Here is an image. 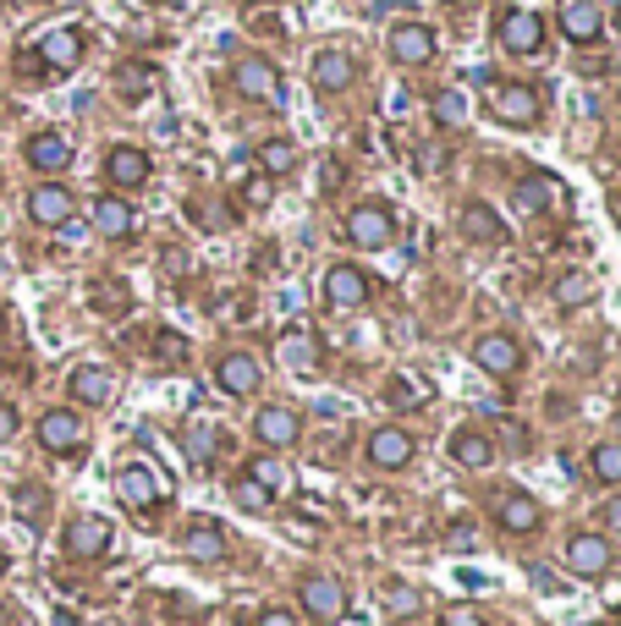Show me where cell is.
<instances>
[{
  "label": "cell",
  "mask_w": 621,
  "mask_h": 626,
  "mask_svg": "<svg viewBox=\"0 0 621 626\" xmlns=\"http://www.w3.org/2000/svg\"><path fill=\"white\" fill-rule=\"evenodd\" d=\"M495 522H500L506 533H534V527H540V506H534V495L506 489V495L495 500Z\"/></svg>",
  "instance_id": "obj_24"
},
{
  "label": "cell",
  "mask_w": 621,
  "mask_h": 626,
  "mask_svg": "<svg viewBox=\"0 0 621 626\" xmlns=\"http://www.w3.org/2000/svg\"><path fill=\"white\" fill-rule=\"evenodd\" d=\"M281 363L297 369V374L319 369V341H314L308 330H287V335H281Z\"/></svg>",
  "instance_id": "obj_32"
},
{
  "label": "cell",
  "mask_w": 621,
  "mask_h": 626,
  "mask_svg": "<svg viewBox=\"0 0 621 626\" xmlns=\"http://www.w3.org/2000/svg\"><path fill=\"white\" fill-rule=\"evenodd\" d=\"M385 50H391L396 66H429L434 61V34L423 23H396L391 39H385Z\"/></svg>",
  "instance_id": "obj_13"
},
{
  "label": "cell",
  "mask_w": 621,
  "mask_h": 626,
  "mask_svg": "<svg viewBox=\"0 0 621 626\" xmlns=\"http://www.w3.org/2000/svg\"><path fill=\"white\" fill-rule=\"evenodd\" d=\"M72 396L83 407H105L116 396V374L105 363H83V369H72Z\"/></svg>",
  "instance_id": "obj_21"
},
{
  "label": "cell",
  "mask_w": 621,
  "mask_h": 626,
  "mask_svg": "<svg viewBox=\"0 0 621 626\" xmlns=\"http://www.w3.org/2000/svg\"><path fill=\"white\" fill-rule=\"evenodd\" d=\"M182 439H188V457H193L199 468H215V457L226 451V434H220L215 423H204V418H199V423H188V434H182Z\"/></svg>",
  "instance_id": "obj_30"
},
{
  "label": "cell",
  "mask_w": 621,
  "mask_h": 626,
  "mask_svg": "<svg viewBox=\"0 0 621 626\" xmlns=\"http://www.w3.org/2000/svg\"><path fill=\"white\" fill-rule=\"evenodd\" d=\"M440 626H484V615L473 604H452L446 615H440Z\"/></svg>",
  "instance_id": "obj_44"
},
{
  "label": "cell",
  "mask_w": 621,
  "mask_h": 626,
  "mask_svg": "<svg viewBox=\"0 0 621 626\" xmlns=\"http://www.w3.org/2000/svg\"><path fill=\"white\" fill-rule=\"evenodd\" d=\"M495 116L506 122V127H534L540 122V94L528 82H506L500 94H495Z\"/></svg>",
  "instance_id": "obj_17"
},
{
  "label": "cell",
  "mask_w": 621,
  "mask_h": 626,
  "mask_svg": "<svg viewBox=\"0 0 621 626\" xmlns=\"http://www.w3.org/2000/svg\"><path fill=\"white\" fill-rule=\"evenodd\" d=\"M605 522H610V527H616V533H621V495H616V500H610V506H605Z\"/></svg>",
  "instance_id": "obj_51"
},
{
  "label": "cell",
  "mask_w": 621,
  "mask_h": 626,
  "mask_svg": "<svg viewBox=\"0 0 621 626\" xmlns=\"http://www.w3.org/2000/svg\"><path fill=\"white\" fill-rule=\"evenodd\" d=\"M66 159H72V143L61 132H34L28 138V165L34 170H66Z\"/></svg>",
  "instance_id": "obj_29"
},
{
  "label": "cell",
  "mask_w": 621,
  "mask_h": 626,
  "mask_svg": "<svg viewBox=\"0 0 621 626\" xmlns=\"http://www.w3.org/2000/svg\"><path fill=\"white\" fill-rule=\"evenodd\" d=\"M588 292H594V286H588V276H561V281H556V303H561V308L588 303Z\"/></svg>",
  "instance_id": "obj_39"
},
{
  "label": "cell",
  "mask_w": 621,
  "mask_h": 626,
  "mask_svg": "<svg viewBox=\"0 0 621 626\" xmlns=\"http://www.w3.org/2000/svg\"><path fill=\"white\" fill-rule=\"evenodd\" d=\"M380 599H385V610H391V615H402V621H413V615L423 610V593H418L413 583H396V577L380 588Z\"/></svg>",
  "instance_id": "obj_34"
},
{
  "label": "cell",
  "mask_w": 621,
  "mask_h": 626,
  "mask_svg": "<svg viewBox=\"0 0 621 626\" xmlns=\"http://www.w3.org/2000/svg\"><path fill=\"white\" fill-rule=\"evenodd\" d=\"M462 237H468V242H484V247H500V242H506V220H500L490 204H468V209H462Z\"/></svg>",
  "instance_id": "obj_26"
},
{
  "label": "cell",
  "mask_w": 621,
  "mask_h": 626,
  "mask_svg": "<svg viewBox=\"0 0 621 626\" xmlns=\"http://www.w3.org/2000/svg\"><path fill=\"white\" fill-rule=\"evenodd\" d=\"M111 550V522L105 516H72L66 522V555L72 561H100Z\"/></svg>",
  "instance_id": "obj_8"
},
{
  "label": "cell",
  "mask_w": 621,
  "mask_h": 626,
  "mask_svg": "<svg viewBox=\"0 0 621 626\" xmlns=\"http://www.w3.org/2000/svg\"><path fill=\"white\" fill-rule=\"evenodd\" d=\"M599 28H605V17H599L594 0H561V34H567L572 44H594Z\"/></svg>",
  "instance_id": "obj_22"
},
{
  "label": "cell",
  "mask_w": 621,
  "mask_h": 626,
  "mask_svg": "<svg viewBox=\"0 0 621 626\" xmlns=\"http://www.w3.org/2000/svg\"><path fill=\"white\" fill-rule=\"evenodd\" d=\"M391 231H396V215L385 204H358V209L346 215V237L358 242V247H385Z\"/></svg>",
  "instance_id": "obj_12"
},
{
  "label": "cell",
  "mask_w": 621,
  "mask_h": 626,
  "mask_svg": "<svg viewBox=\"0 0 621 626\" xmlns=\"http://www.w3.org/2000/svg\"><path fill=\"white\" fill-rule=\"evenodd\" d=\"M231 82H237V94H248V100H281V72L264 55H242L231 66Z\"/></svg>",
  "instance_id": "obj_9"
},
{
  "label": "cell",
  "mask_w": 621,
  "mask_h": 626,
  "mask_svg": "<svg viewBox=\"0 0 621 626\" xmlns=\"http://www.w3.org/2000/svg\"><path fill=\"white\" fill-rule=\"evenodd\" d=\"M0 626H12V610H7V604H0Z\"/></svg>",
  "instance_id": "obj_53"
},
{
  "label": "cell",
  "mask_w": 621,
  "mask_h": 626,
  "mask_svg": "<svg viewBox=\"0 0 621 626\" xmlns=\"http://www.w3.org/2000/svg\"><path fill=\"white\" fill-rule=\"evenodd\" d=\"M462 116H468L462 94H434V122H440V127H457Z\"/></svg>",
  "instance_id": "obj_41"
},
{
  "label": "cell",
  "mask_w": 621,
  "mask_h": 626,
  "mask_svg": "<svg viewBox=\"0 0 621 626\" xmlns=\"http://www.w3.org/2000/svg\"><path fill=\"white\" fill-rule=\"evenodd\" d=\"M160 363H188V341L165 330V335H160Z\"/></svg>",
  "instance_id": "obj_43"
},
{
  "label": "cell",
  "mask_w": 621,
  "mask_h": 626,
  "mask_svg": "<svg viewBox=\"0 0 621 626\" xmlns=\"http://www.w3.org/2000/svg\"><path fill=\"white\" fill-rule=\"evenodd\" d=\"M248 478H253V484H264L270 495H281V489H287V468H281V462H270V457H253V462H248Z\"/></svg>",
  "instance_id": "obj_38"
},
{
  "label": "cell",
  "mask_w": 621,
  "mask_h": 626,
  "mask_svg": "<svg viewBox=\"0 0 621 626\" xmlns=\"http://www.w3.org/2000/svg\"><path fill=\"white\" fill-rule=\"evenodd\" d=\"M94 231L111 237V242H127V237L138 231L132 204H122V199H94Z\"/></svg>",
  "instance_id": "obj_25"
},
{
  "label": "cell",
  "mask_w": 621,
  "mask_h": 626,
  "mask_svg": "<svg viewBox=\"0 0 621 626\" xmlns=\"http://www.w3.org/2000/svg\"><path fill=\"white\" fill-rule=\"evenodd\" d=\"M182 555L188 561H226V527L220 522H210V516H193L188 522V533H182Z\"/></svg>",
  "instance_id": "obj_15"
},
{
  "label": "cell",
  "mask_w": 621,
  "mask_h": 626,
  "mask_svg": "<svg viewBox=\"0 0 621 626\" xmlns=\"http://www.w3.org/2000/svg\"><path fill=\"white\" fill-rule=\"evenodd\" d=\"M149 88H154V66H122V94L127 100L149 94Z\"/></svg>",
  "instance_id": "obj_40"
},
{
  "label": "cell",
  "mask_w": 621,
  "mask_h": 626,
  "mask_svg": "<svg viewBox=\"0 0 621 626\" xmlns=\"http://www.w3.org/2000/svg\"><path fill=\"white\" fill-rule=\"evenodd\" d=\"M452 462H462V468H490V462H495V439H490L484 429H457V434H452Z\"/></svg>",
  "instance_id": "obj_27"
},
{
  "label": "cell",
  "mask_w": 621,
  "mask_h": 626,
  "mask_svg": "<svg viewBox=\"0 0 621 626\" xmlns=\"http://www.w3.org/2000/svg\"><path fill=\"white\" fill-rule=\"evenodd\" d=\"M616 434H621V418H616Z\"/></svg>",
  "instance_id": "obj_56"
},
{
  "label": "cell",
  "mask_w": 621,
  "mask_h": 626,
  "mask_svg": "<svg viewBox=\"0 0 621 626\" xmlns=\"http://www.w3.org/2000/svg\"><path fill=\"white\" fill-rule=\"evenodd\" d=\"M446 545H452V550H473V527H452Z\"/></svg>",
  "instance_id": "obj_48"
},
{
  "label": "cell",
  "mask_w": 621,
  "mask_h": 626,
  "mask_svg": "<svg viewBox=\"0 0 621 626\" xmlns=\"http://www.w3.org/2000/svg\"><path fill=\"white\" fill-rule=\"evenodd\" d=\"M34 55H39L45 72H72V66L83 61V34H77V28H45V34L34 39Z\"/></svg>",
  "instance_id": "obj_10"
},
{
  "label": "cell",
  "mask_w": 621,
  "mask_h": 626,
  "mask_svg": "<svg viewBox=\"0 0 621 626\" xmlns=\"http://www.w3.org/2000/svg\"><path fill=\"white\" fill-rule=\"evenodd\" d=\"M616 220H621V199H616Z\"/></svg>",
  "instance_id": "obj_55"
},
{
  "label": "cell",
  "mask_w": 621,
  "mask_h": 626,
  "mask_svg": "<svg viewBox=\"0 0 621 626\" xmlns=\"http://www.w3.org/2000/svg\"><path fill=\"white\" fill-rule=\"evenodd\" d=\"M413 451H418L413 434H407V429H396V423H385V429H375V434H369V462H375L380 473H402V468L413 462Z\"/></svg>",
  "instance_id": "obj_11"
},
{
  "label": "cell",
  "mask_w": 621,
  "mask_h": 626,
  "mask_svg": "<svg viewBox=\"0 0 621 626\" xmlns=\"http://www.w3.org/2000/svg\"><path fill=\"white\" fill-rule=\"evenodd\" d=\"M308 77H314V88H325V94H341V88L358 82V61H352L346 50H319Z\"/></svg>",
  "instance_id": "obj_18"
},
{
  "label": "cell",
  "mask_w": 621,
  "mask_h": 626,
  "mask_svg": "<svg viewBox=\"0 0 621 626\" xmlns=\"http://www.w3.org/2000/svg\"><path fill=\"white\" fill-rule=\"evenodd\" d=\"M517 209H528V215H561L567 209V188L556 182L550 170H534V176H522V182H517Z\"/></svg>",
  "instance_id": "obj_6"
},
{
  "label": "cell",
  "mask_w": 621,
  "mask_h": 626,
  "mask_svg": "<svg viewBox=\"0 0 621 626\" xmlns=\"http://www.w3.org/2000/svg\"><path fill=\"white\" fill-rule=\"evenodd\" d=\"M12 434H17V407L0 401V439H12Z\"/></svg>",
  "instance_id": "obj_47"
},
{
  "label": "cell",
  "mask_w": 621,
  "mask_h": 626,
  "mask_svg": "<svg viewBox=\"0 0 621 626\" xmlns=\"http://www.w3.org/2000/svg\"><path fill=\"white\" fill-rule=\"evenodd\" d=\"M88 308H94V314H105V319H122V314L132 308V292H127V281H116V276H100L94 286H88Z\"/></svg>",
  "instance_id": "obj_28"
},
{
  "label": "cell",
  "mask_w": 621,
  "mask_h": 626,
  "mask_svg": "<svg viewBox=\"0 0 621 626\" xmlns=\"http://www.w3.org/2000/svg\"><path fill=\"white\" fill-rule=\"evenodd\" d=\"M297 593H303V610L314 615V626H335V621L346 615V593H341V583L325 577V572H308Z\"/></svg>",
  "instance_id": "obj_3"
},
{
  "label": "cell",
  "mask_w": 621,
  "mask_h": 626,
  "mask_svg": "<svg viewBox=\"0 0 621 626\" xmlns=\"http://www.w3.org/2000/svg\"><path fill=\"white\" fill-rule=\"evenodd\" d=\"M116 495H122L127 511H154V506L165 500V484H160V473H154L149 462H127V468L116 473Z\"/></svg>",
  "instance_id": "obj_2"
},
{
  "label": "cell",
  "mask_w": 621,
  "mask_h": 626,
  "mask_svg": "<svg viewBox=\"0 0 621 626\" xmlns=\"http://www.w3.org/2000/svg\"><path fill=\"white\" fill-rule=\"evenodd\" d=\"M500 434H506V439H511V445H517V451H522V445H528V429H522V423H506V429H500Z\"/></svg>",
  "instance_id": "obj_50"
},
{
  "label": "cell",
  "mask_w": 621,
  "mask_h": 626,
  "mask_svg": "<svg viewBox=\"0 0 621 626\" xmlns=\"http://www.w3.org/2000/svg\"><path fill=\"white\" fill-rule=\"evenodd\" d=\"M12 500H17V516H23L28 527H39V522L50 516V489H45V484H17Z\"/></svg>",
  "instance_id": "obj_33"
},
{
  "label": "cell",
  "mask_w": 621,
  "mask_h": 626,
  "mask_svg": "<svg viewBox=\"0 0 621 626\" xmlns=\"http://www.w3.org/2000/svg\"><path fill=\"white\" fill-rule=\"evenodd\" d=\"M325 297H330L335 308H364V303H369V276L358 270V264H330Z\"/></svg>",
  "instance_id": "obj_14"
},
{
  "label": "cell",
  "mask_w": 621,
  "mask_h": 626,
  "mask_svg": "<svg viewBox=\"0 0 621 626\" xmlns=\"http://www.w3.org/2000/svg\"><path fill=\"white\" fill-rule=\"evenodd\" d=\"M105 176H111L116 188H143V182H149V154L122 143V149L105 154Z\"/></svg>",
  "instance_id": "obj_23"
},
{
  "label": "cell",
  "mask_w": 621,
  "mask_h": 626,
  "mask_svg": "<svg viewBox=\"0 0 621 626\" xmlns=\"http://www.w3.org/2000/svg\"><path fill=\"white\" fill-rule=\"evenodd\" d=\"M253 434H258L264 451H292V445L303 439V418H297L292 407H264V412L253 418Z\"/></svg>",
  "instance_id": "obj_7"
},
{
  "label": "cell",
  "mask_w": 621,
  "mask_h": 626,
  "mask_svg": "<svg viewBox=\"0 0 621 626\" xmlns=\"http://www.w3.org/2000/svg\"><path fill=\"white\" fill-rule=\"evenodd\" d=\"M253 626H297V615H292V610H264Z\"/></svg>",
  "instance_id": "obj_46"
},
{
  "label": "cell",
  "mask_w": 621,
  "mask_h": 626,
  "mask_svg": "<svg viewBox=\"0 0 621 626\" xmlns=\"http://www.w3.org/2000/svg\"><path fill=\"white\" fill-rule=\"evenodd\" d=\"M588 473H594L599 484H621V439H605V445H594V457H588Z\"/></svg>",
  "instance_id": "obj_35"
},
{
  "label": "cell",
  "mask_w": 621,
  "mask_h": 626,
  "mask_svg": "<svg viewBox=\"0 0 621 626\" xmlns=\"http://www.w3.org/2000/svg\"><path fill=\"white\" fill-rule=\"evenodd\" d=\"M72 209H77V204H72V193H66L61 182H39V188L28 193V215H34L39 226H66Z\"/></svg>",
  "instance_id": "obj_20"
},
{
  "label": "cell",
  "mask_w": 621,
  "mask_h": 626,
  "mask_svg": "<svg viewBox=\"0 0 621 626\" xmlns=\"http://www.w3.org/2000/svg\"><path fill=\"white\" fill-rule=\"evenodd\" d=\"M231 500H237L242 511H270V506H276V495H270V489H264V484H253L248 473H242V478L231 484Z\"/></svg>",
  "instance_id": "obj_37"
},
{
  "label": "cell",
  "mask_w": 621,
  "mask_h": 626,
  "mask_svg": "<svg viewBox=\"0 0 621 626\" xmlns=\"http://www.w3.org/2000/svg\"><path fill=\"white\" fill-rule=\"evenodd\" d=\"M0 7H28V0H0Z\"/></svg>",
  "instance_id": "obj_54"
},
{
  "label": "cell",
  "mask_w": 621,
  "mask_h": 626,
  "mask_svg": "<svg viewBox=\"0 0 621 626\" xmlns=\"http://www.w3.org/2000/svg\"><path fill=\"white\" fill-rule=\"evenodd\" d=\"M473 363H479L484 374H495V380H511V374L522 369V346H517V335L490 330V335L473 341Z\"/></svg>",
  "instance_id": "obj_4"
},
{
  "label": "cell",
  "mask_w": 621,
  "mask_h": 626,
  "mask_svg": "<svg viewBox=\"0 0 621 626\" xmlns=\"http://www.w3.org/2000/svg\"><path fill=\"white\" fill-rule=\"evenodd\" d=\"M215 385L226 396H253L258 391V363H253L248 352H226L220 363H215Z\"/></svg>",
  "instance_id": "obj_19"
},
{
  "label": "cell",
  "mask_w": 621,
  "mask_h": 626,
  "mask_svg": "<svg viewBox=\"0 0 621 626\" xmlns=\"http://www.w3.org/2000/svg\"><path fill=\"white\" fill-rule=\"evenodd\" d=\"M495 39L511 55H540L545 50V17L540 12H522V7H506L500 23H495Z\"/></svg>",
  "instance_id": "obj_1"
},
{
  "label": "cell",
  "mask_w": 621,
  "mask_h": 626,
  "mask_svg": "<svg viewBox=\"0 0 621 626\" xmlns=\"http://www.w3.org/2000/svg\"><path fill=\"white\" fill-rule=\"evenodd\" d=\"M39 445H45L50 457L83 451V418H77L72 407H50V412L39 418Z\"/></svg>",
  "instance_id": "obj_5"
},
{
  "label": "cell",
  "mask_w": 621,
  "mask_h": 626,
  "mask_svg": "<svg viewBox=\"0 0 621 626\" xmlns=\"http://www.w3.org/2000/svg\"><path fill=\"white\" fill-rule=\"evenodd\" d=\"M396 7H407V0H375V12H396Z\"/></svg>",
  "instance_id": "obj_52"
},
{
  "label": "cell",
  "mask_w": 621,
  "mask_h": 626,
  "mask_svg": "<svg viewBox=\"0 0 621 626\" xmlns=\"http://www.w3.org/2000/svg\"><path fill=\"white\" fill-rule=\"evenodd\" d=\"M385 407L418 412V407H429V385H423L418 374H391V380H385Z\"/></svg>",
  "instance_id": "obj_31"
},
{
  "label": "cell",
  "mask_w": 621,
  "mask_h": 626,
  "mask_svg": "<svg viewBox=\"0 0 621 626\" xmlns=\"http://www.w3.org/2000/svg\"><path fill=\"white\" fill-rule=\"evenodd\" d=\"M17 72H23V77H39L45 66H39V55H34V50H23V55H17Z\"/></svg>",
  "instance_id": "obj_49"
},
{
  "label": "cell",
  "mask_w": 621,
  "mask_h": 626,
  "mask_svg": "<svg viewBox=\"0 0 621 626\" xmlns=\"http://www.w3.org/2000/svg\"><path fill=\"white\" fill-rule=\"evenodd\" d=\"M242 199H248L253 209H264V204L276 199V176H248V182H242Z\"/></svg>",
  "instance_id": "obj_42"
},
{
  "label": "cell",
  "mask_w": 621,
  "mask_h": 626,
  "mask_svg": "<svg viewBox=\"0 0 621 626\" xmlns=\"http://www.w3.org/2000/svg\"><path fill=\"white\" fill-rule=\"evenodd\" d=\"M567 566L578 577H605L610 572V545L599 539V533H572L567 539Z\"/></svg>",
  "instance_id": "obj_16"
},
{
  "label": "cell",
  "mask_w": 621,
  "mask_h": 626,
  "mask_svg": "<svg viewBox=\"0 0 621 626\" xmlns=\"http://www.w3.org/2000/svg\"><path fill=\"white\" fill-rule=\"evenodd\" d=\"M341 176H346V170H341V159H325V165H319V188H325V193H335V188H341Z\"/></svg>",
  "instance_id": "obj_45"
},
{
  "label": "cell",
  "mask_w": 621,
  "mask_h": 626,
  "mask_svg": "<svg viewBox=\"0 0 621 626\" xmlns=\"http://www.w3.org/2000/svg\"><path fill=\"white\" fill-rule=\"evenodd\" d=\"M258 165H264V176H281V170L297 165V149H292L287 138H270V143L258 149Z\"/></svg>",
  "instance_id": "obj_36"
}]
</instances>
